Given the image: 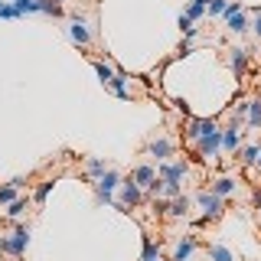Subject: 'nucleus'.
<instances>
[{
    "label": "nucleus",
    "instance_id": "obj_2",
    "mask_svg": "<svg viewBox=\"0 0 261 261\" xmlns=\"http://www.w3.org/2000/svg\"><path fill=\"white\" fill-rule=\"evenodd\" d=\"M144 202H147V193L141 190V186H137L134 179H121V186H118V199H114V206H118L121 212H127V209L144 206Z\"/></svg>",
    "mask_w": 261,
    "mask_h": 261
},
{
    "label": "nucleus",
    "instance_id": "obj_8",
    "mask_svg": "<svg viewBox=\"0 0 261 261\" xmlns=\"http://www.w3.org/2000/svg\"><path fill=\"white\" fill-rule=\"evenodd\" d=\"M65 33H69V39L75 46H88V43H92V30H88V23L82 20V16H72L69 27H65Z\"/></svg>",
    "mask_w": 261,
    "mask_h": 261
},
{
    "label": "nucleus",
    "instance_id": "obj_31",
    "mask_svg": "<svg viewBox=\"0 0 261 261\" xmlns=\"http://www.w3.org/2000/svg\"><path fill=\"white\" fill-rule=\"evenodd\" d=\"M10 183L16 186V190H23V186H27V176H13V179H10Z\"/></svg>",
    "mask_w": 261,
    "mask_h": 261
},
{
    "label": "nucleus",
    "instance_id": "obj_27",
    "mask_svg": "<svg viewBox=\"0 0 261 261\" xmlns=\"http://www.w3.org/2000/svg\"><path fill=\"white\" fill-rule=\"evenodd\" d=\"M258 150H261V147L258 144H248V147H245V150H242V163H245V167H255V160H258Z\"/></svg>",
    "mask_w": 261,
    "mask_h": 261
},
{
    "label": "nucleus",
    "instance_id": "obj_33",
    "mask_svg": "<svg viewBox=\"0 0 261 261\" xmlns=\"http://www.w3.org/2000/svg\"><path fill=\"white\" fill-rule=\"evenodd\" d=\"M255 167H258V170H261V150H258V160H255Z\"/></svg>",
    "mask_w": 261,
    "mask_h": 261
},
{
    "label": "nucleus",
    "instance_id": "obj_6",
    "mask_svg": "<svg viewBox=\"0 0 261 261\" xmlns=\"http://www.w3.org/2000/svg\"><path fill=\"white\" fill-rule=\"evenodd\" d=\"M186 173H190V163L186 160H167V163H157V176L163 183H179Z\"/></svg>",
    "mask_w": 261,
    "mask_h": 261
},
{
    "label": "nucleus",
    "instance_id": "obj_11",
    "mask_svg": "<svg viewBox=\"0 0 261 261\" xmlns=\"http://www.w3.org/2000/svg\"><path fill=\"white\" fill-rule=\"evenodd\" d=\"M235 186H239V179H235V176H219V179H212L209 193H212V196H219V199H225V196H232V193H235Z\"/></svg>",
    "mask_w": 261,
    "mask_h": 261
},
{
    "label": "nucleus",
    "instance_id": "obj_17",
    "mask_svg": "<svg viewBox=\"0 0 261 261\" xmlns=\"http://www.w3.org/2000/svg\"><path fill=\"white\" fill-rule=\"evenodd\" d=\"M105 170H108V167H105L101 157H85V179H92V183H95L98 176H105Z\"/></svg>",
    "mask_w": 261,
    "mask_h": 261
},
{
    "label": "nucleus",
    "instance_id": "obj_14",
    "mask_svg": "<svg viewBox=\"0 0 261 261\" xmlns=\"http://www.w3.org/2000/svg\"><path fill=\"white\" fill-rule=\"evenodd\" d=\"M228 65L235 69V79H242V75H245V69H248V49L235 46V49H232V56H228Z\"/></svg>",
    "mask_w": 261,
    "mask_h": 261
},
{
    "label": "nucleus",
    "instance_id": "obj_9",
    "mask_svg": "<svg viewBox=\"0 0 261 261\" xmlns=\"http://www.w3.org/2000/svg\"><path fill=\"white\" fill-rule=\"evenodd\" d=\"M222 130V150L225 153H235V157H239V147H242V130H239V124H225V127H219Z\"/></svg>",
    "mask_w": 261,
    "mask_h": 261
},
{
    "label": "nucleus",
    "instance_id": "obj_12",
    "mask_svg": "<svg viewBox=\"0 0 261 261\" xmlns=\"http://www.w3.org/2000/svg\"><path fill=\"white\" fill-rule=\"evenodd\" d=\"M190 206H193V199L179 193L176 199H170V202H167V216H173V219H186V216H190Z\"/></svg>",
    "mask_w": 261,
    "mask_h": 261
},
{
    "label": "nucleus",
    "instance_id": "obj_16",
    "mask_svg": "<svg viewBox=\"0 0 261 261\" xmlns=\"http://www.w3.org/2000/svg\"><path fill=\"white\" fill-rule=\"evenodd\" d=\"M193 251H196V239H193V235H186V239L176 242V251H173V258H170V261H190Z\"/></svg>",
    "mask_w": 261,
    "mask_h": 261
},
{
    "label": "nucleus",
    "instance_id": "obj_28",
    "mask_svg": "<svg viewBox=\"0 0 261 261\" xmlns=\"http://www.w3.org/2000/svg\"><path fill=\"white\" fill-rule=\"evenodd\" d=\"M0 20H20V10H16L10 0H0Z\"/></svg>",
    "mask_w": 261,
    "mask_h": 261
},
{
    "label": "nucleus",
    "instance_id": "obj_21",
    "mask_svg": "<svg viewBox=\"0 0 261 261\" xmlns=\"http://www.w3.org/2000/svg\"><path fill=\"white\" fill-rule=\"evenodd\" d=\"M111 92L118 95V98H124V101L130 98V88H127V75H124V72H114V79H111Z\"/></svg>",
    "mask_w": 261,
    "mask_h": 261
},
{
    "label": "nucleus",
    "instance_id": "obj_3",
    "mask_svg": "<svg viewBox=\"0 0 261 261\" xmlns=\"http://www.w3.org/2000/svg\"><path fill=\"white\" fill-rule=\"evenodd\" d=\"M193 202L202 209V222H216V219H222V212H225V202L219 199V196H212L209 190H199Z\"/></svg>",
    "mask_w": 261,
    "mask_h": 261
},
{
    "label": "nucleus",
    "instance_id": "obj_32",
    "mask_svg": "<svg viewBox=\"0 0 261 261\" xmlns=\"http://www.w3.org/2000/svg\"><path fill=\"white\" fill-rule=\"evenodd\" d=\"M255 209H258V212H261V190H258V193H255Z\"/></svg>",
    "mask_w": 261,
    "mask_h": 261
},
{
    "label": "nucleus",
    "instance_id": "obj_19",
    "mask_svg": "<svg viewBox=\"0 0 261 261\" xmlns=\"http://www.w3.org/2000/svg\"><path fill=\"white\" fill-rule=\"evenodd\" d=\"M248 127L261 130V95L248 98Z\"/></svg>",
    "mask_w": 261,
    "mask_h": 261
},
{
    "label": "nucleus",
    "instance_id": "obj_10",
    "mask_svg": "<svg viewBox=\"0 0 261 261\" xmlns=\"http://www.w3.org/2000/svg\"><path fill=\"white\" fill-rule=\"evenodd\" d=\"M219 150H222V130H212L209 137H202V141H199V157L202 160H216Z\"/></svg>",
    "mask_w": 261,
    "mask_h": 261
},
{
    "label": "nucleus",
    "instance_id": "obj_26",
    "mask_svg": "<svg viewBox=\"0 0 261 261\" xmlns=\"http://www.w3.org/2000/svg\"><path fill=\"white\" fill-rule=\"evenodd\" d=\"M13 199H20V190H16L13 183H7V186H0V202H4V206H10Z\"/></svg>",
    "mask_w": 261,
    "mask_h": 261
},
{
    "label": "nucleus",
    "instance_id": "obj_23",
    "mask_svg": "<svg viewBox=\"0 0 261 261\" xmlns=\"http://www.w3.org/2000/svg\"><path fill=\"white\" fill-rule=\"evenodd\" d=\"M92 65H95V72H98V82L101 85H111V79H114V69L108 62H101V59H92Z\"/></svg>",
    "mask_w": 261,
    "mask_h": 261
},
{
    "label": "nucleus",
    "instance_id": "obj_25",
    "mask_svg": "<svg viewBox=\"0 0 261 261\" xmlns=\"http://www.w3.org/2000/svg\"><path fill=\"white\" fill-rule=\"evenodd\" d=\"M49 193H53V179H43V183L36 186V193H33V202H36V206H43V202L49 199Z\"/></svg>",
    "mask_w": 261,
    "mask_h": 261
},
{
    "label": "nucleus",
    "instance_id": "obj_4",
    "mask_svg": "<svg viewBox=\"0 0 261 261\" xmlns=\"http://www.w3.org/2000/svg\"><path fill=\"white\" fill-rule=\"evenodd\" d=\"M92 186H95L98 202H114V193H118V186H121V173L108 167V170H105V176H98Z\"/></svg>",
    "mask_w": 261,
    "mask_h": 261
},
{
    "label": "nucleus",
    "instance_id": "obj_5",
    "mask_svg": "<svg viewBox=\"0 0 261 261\" xmlns=\"http://www.w3.org/2000/svg\"><path fill=\"white\" fill-rule=\"evenodd\" d=\"M144 153H147V157H153L157 163H167L176 153V144H173V137H157V141H150V144L144 147Z\"/></svg>",
    "mask_w": 261,
    "mask_h": 261
},
{
    "label": "nucleus",
    "instance_id": "obj_29",
    "mask_svg": "<svg viewBox=\"0 0 261 261\" xmlns=\"http://www.w3.org/2000/svg\"><path fill=\"white\" fill-rule=\"evenodd\" d=\"M225 7H228V0H209L206 13L209 16H225Z\"/></svg>",
    "mask_w": 261,
    "mask_h": 261
},
{
    "label": "nucleus",
    "instance_id": "obj_7",
    "mask_svg": "<svg viewBox=\"0 0 261 261\" xmlns=\"http://www.w3.org/2000/svg\"><path fill=\"white\" fill-rule=\"evenodd\" d=\"M212 130H219L216 118H190V124H186V137H190L193 144H199L202 137H209Z\"/></svg>",
    "mask_w": 261,
    "mask_h": 261
},
{
    "label": "nucleus",
    "instance_id": "obj_1",
    "mask_svg": "<svg viewBox=\"0 0 261 261\" xmlns=\"http://www.w3.org/2000/svg\"><path fill=\"white\" fill-rule=\"evenodd\" d=\"M30 245V225H13L10 232L0 239V251H7L10 258H23Z\"/></svg>",
    "mask_w": 261,
    "mask_h": 261
},
{
    "label": "nucleus",
    "instance_id": "obj_13",
    "mask_svg": "<svg viewBox=\"0 0 261 261\" xmlns=\"http://www.w3.org/2000/svg\"><path fill=\"white\" fill-rule=\"evenodd\" d=\"M130 179H134V183L141 186V190H147V186H150L153 179H157V167H153V163H141V167H137L134 173H130Z\"/></svg>",
    "mask_w": 261,
    "mask_h": 261
},
{
    "label": "nucleus",
    "instance_id": "obj_18",
    "mask_svg": "<svg viewBox=\"0 0 261 261\" xmlns=\"http://www.w3.org/2000/svg\"><path fill=\"white\" fill-rule=\"evenodd\" d=\"M141 261H167L160 251V245L153 239H144V248H141Z\"/></svg>",
    "mask_w": 261,
    "mask_h": 261
},
{
    "label": "nucleus",
    "instance_id": "obj_24",
    "mask_svg": "<svg viewBox=\"0 0 261 261\" xmlns=\"http://www.w3.org/2000/svg\"><path fill=\"white\" fill-rule=\"evenodd\" d=\"M206 7H209V0H190V7H186V16L196 23V20H202L206 16Z\"/></svg>",
    "mask_w": 261,
    "mask_h": 261
},
{
    "label": "nucleus",
    "instance_id": "obj_15",
    "mask_svg": "<svg viewBox=\"0 0 261 261\" xmlns=\"http://www.w3.org/2000/svg\"><path fill=\"white\" fill-rule=\"evenodd\" d=\"M206 255H209V261H235V251L228 248V245H222V242L206 245Z\"/></svg>",
    "mask_w": 261,
    "mask_h": 261
},
{
    "label": "nucleus",
    "instance_id": "obj_22",
    "mask_svg": "<svg viewBox=\"0 0 261 261\" xmlns=\"http://www.w3.org/2000/svg\"><path fill=\"white\" fill-rule=\"evenodd\" d=\"M30 196H20V199H13L10 202V209H7V219H23L27 216V209H30Z\"/></svg>",
    "mask_w": 261,
    "mask_h": 261
},
{
    "label": "nucleus",
    "instance_id": "obj_20",
    "mask_svg": "<svg viewBox=\"0 0 261 261\" xmlns=\"http://www.w3.org/2000/svg\"><path fill=\"white\" fill-rule=\"evenodd\" d=\"M225 27L232 30V33H245V30H248V16H245V10H239V13H225Z\"/></svg>",
    "mask_w": 261,
    "mask_h": 261
},
{
    "label": "nucleus",
    "instance_id": "obj_30",
    "mask_svg": "<svg viewBox=\"0 0 261 261\" xmlns=\"http://www.w3.org/2000/svg\"><path fill=\"white\" fill-rule=\"evenodd\" d=\"M248 27H251V30H255V36L261 39V7H255V20H251V23H248Z\"/></svg>",
    "mask_w": 261,
    "mask_h": 261
}]
</instances>
